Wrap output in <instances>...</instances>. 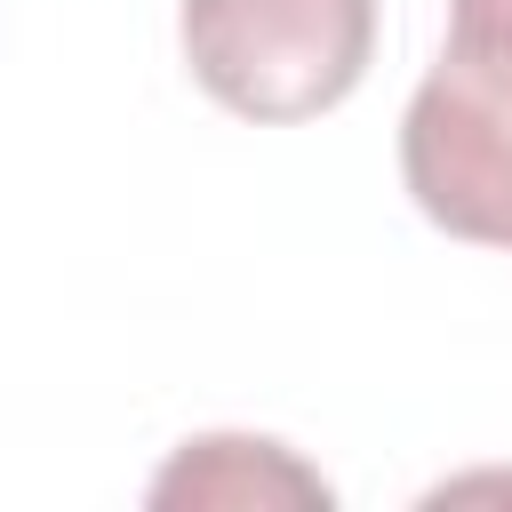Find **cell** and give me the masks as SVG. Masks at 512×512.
Listing matches in <instances>:
<instances>
[{
  "mask_svg": "<svg viewBox=\"0 0 512 512\" xmlns=\"http://www.w3.org/2000/svg\"><path fill=\"white\" fill-rule=\"evenodd\" d=\"M400 176L416 208L512 248V0H448V40L400 120Z\"/></svg>",
  "mask_w": 512,
  "mask_h": 512,
  "instance_id": "1",
  "label": "cell"
},
{
  "mask_svg": "<svg viewBox=\"0 0 512 512\" xmlns=\"http://www.w3.org/2000/svg\"><path fill=\"white\" fill-rule=\"evenodd\" d=\"M376 56V0H184V64L240 120L336 112Z\"/></svg>",
  "mask_w": 512,
  "mask_h": 512,
  "instance_id": "2",
  "label": "cell"
},
{
  "mask_svg": "<svg viewBox=\"0 0 512 512\" xmlns=\"http://www.w3.org/2000/svg\"><path fill=\"white\" fill-rule=\"evenodd\" d=\"M160 504H248V496H304V504H328V480H312L304 464H288L272 440H240V432H216V440H184V456L160 472L152 488Z\"/></svg>",
  "mask_w": 512,
  "mask_h": 512,
  "instance_id": "3",
  "label": "cell"
}]
</instances>
